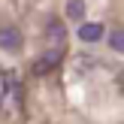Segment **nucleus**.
I'll list each match as a JSON object with an SVG mask.
<instances>
[{
	"label": "nucleus",
	"instance_id": "1",
	"mask_svg": "<svg viewBox=\"0 0 124 124\" xmlns=\"http://www.w3.org/2000/svg\"><path fill=\"white\" fill-rule=\"evenodd\" d=\"M103 33H106V30H103L100 21H82L79 24V39L82 42H100Z\"/></svg>",
	"mask_w": 124,
	"mask_h": 124
},
{
	"label": "nucleus",
	"instance_id": "2",
	"mask_svg": "<svg viewBox=\"0 0 124 124\" xmlns=\"http://www.w3.org/2000/svg\"><path fill=\"white\" fill-rule=\"evenodd\" d=\"M0 48L3 52H18L21 48V33L15 27H0Z\"/></svg>",
	"mask_w": 124,
	"mask_h": 124
},
{
	"label": "nucleus",
	"instance_id": "3",
	"mask_svg": "<svg viewBox=\"0 0 124 124\" xmlns=\"http://www.w3.org/2000/svg\"><path fill=\"white\" fill-rule=\"evenodd\" d=\"M58 61H61V52H46L33 64V73H36V76H46V73H52L54 67H58Z\"/></svg>",
	"mask_w": 124,
	"mask_h": 124
},
{
	"label": "nucleus",
	"instance_id": "4",
	"mask_svg": "<svg viewBox=\"0 0 124 124\" xmlns=\"http://www.w3.org/2000/svg\"><path fill=\"white\" fill-rule=\"evenodd\" d=\"M67 18L85 21V0H67Z\"/></svg>",
	"mask_w": 124,
	"mask_h": 124
},
{
	"label": "nucleus",
	"instance_id": "5",
	"mask_svg": "<svg viewBox=\"0 0 124 124\" xmlns=\"http://www.w3.org/2000/svg\"><path fill=\"white\" fill-rule=\"evenodd\" d=\"M109 46H112L115 52H121V48H124V36H121V30H112V36H109Z\"/></svg>",
	"mask_w": 124,
	"mask_h": 124
},
{
	"label": "nucleus",
	"instance_id": "6",
	"mask_svg": "<svg viewBox=\"0 0 124 124\" xmlns=\"http://www.w3.org/2000/svg\"><path fill=\"white\" fill-rule=\"evenodd\" d=\"M48 30H52L54 36H64V30H61V24H58V21H54V24H48Z\"/></svg>",
	"mask_w": 124,
	"mask_h": 124
}]
</instances>
